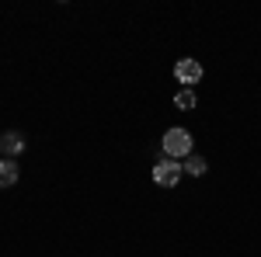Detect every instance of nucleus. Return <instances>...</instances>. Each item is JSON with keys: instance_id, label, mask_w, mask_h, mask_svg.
Listing matches in <instances>:
<instances>
[{"instance_id": "obj_1", "label": "nucleus", "mask_w": 261, "mask_h": 257, "mask_svg": "<svg viewBox=\"0 0 261 257\" xmlns=\"http://www.w3.org/2000/svg\"><path fill=\"white\" fill-rule=\"evenodd\" d=\"M161 146H164V153H167L171 160L192 157V132L174 125V129H167V132H164V142H161Z\"/></svg>"}, {"instance_id": "obj_2", "label": "nucleus", "mask_w": 261, "mask_h": 257, "mask_svg": "<svg viewBox=\"0 0 261 257\" xmlns=\"http://www.w3.org/2000/svg\"><path fill=\"white\" fill-rule=\"evenodd\" d=\"M181 174H185V167H181V160H161L157 167H153V181L161 184V188H174L181 181Z\"/></svg>"}, {"instance_id": "obj_3", "label": "nucleus", "mask_w": 261, "mask_h": 257, "mask_svg": "<svg viewBox=\"0 0 261 257\" xmlns=\"http://www.w3.org/2000/svg\"><path fill=\"white\" fill-rule=\"evenodd\" d=\"M174 77H178V83H185L188 91H195V83L202 80V63L199 60H178L174 63Z\"/></svg>"}, {"instance_id": "obj_4", "label": "nucleus", "mask_w": 261, "mask_h": 257, "mask_svg": "<svg viewBox=\"0 0 261 257\" xmlns=\"http://www.w3.org/2000/svg\"><path fill=\"white\" fill-rule=\"evenodd\" d=\"M14 184H18V163L0 160V188H14Z\"/></svg>"}, {"instance_id": "obj_5", "label": "nucleus", "mask_w": 261, "mask_h": 257, "mask_svg": "<svg viewBox=\"0 0 261 257\" xmlns=\"http://www.w3.org/2000/svg\"><path fill=\"white\" fill-rule=\"evenodd\" d=\"M4 150H7V160L18 157L21 150H24V136H21V132H7V136H4Z\"/></svg>"}, {"instance_id": "obj_6", "label": "nucleus", "mask_w": 261, "mask_h": 257, "mask_svg": "<svg viewBox=\"0 0 261 257\" xmlns=\"http://www.w3.org/2000/svg\"><path fill=\"white\" fill-rule=\"evenodd\" d=\"M174 104H178L181 111H192V108L199 104V98H195V91H188V87H185V91H178V94H174Z\"/></svg>"}, {"instance_id": "obj_7", "label": "nucleus", "mask_w": 261, "mask_h": 257, "mask_svg": "<svg viewBox=\"0 0 261 257\" xmlns=\"http://www.w3.org/2000/svg\"><path fill=\"white\" fill-rule=\"evenodd\" d=\"M185 170H188L192 178H202L209 167H205V160H202V157H195V153H192V157H185Z\"/></svg>"}, {"instance_id": "obj_8", "label": "nucleus", "mask_w": 261, "mask_h": 257, "mask_svg": "<svg viewBox=\"0 0 261 257\" xmlns=\"http://www.w3.org/2000/svg\"><path fill=\"white\" fill-rule=\"evenodd\" d=\"M0 150H4V136H0Z\"/></svg>"}]
</instances>
